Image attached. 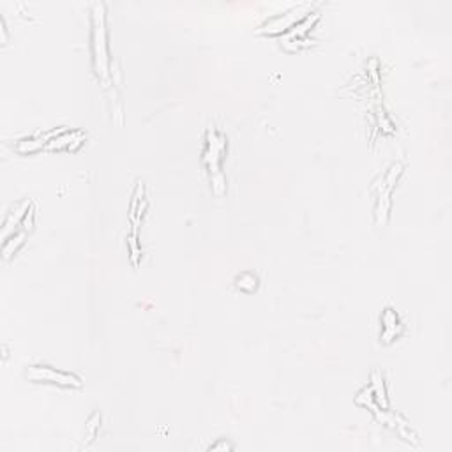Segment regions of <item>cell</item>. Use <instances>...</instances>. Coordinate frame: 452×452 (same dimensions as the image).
Returning <instances> with one entry per match:
<instances>
[{
    "label": "cell",
    "mask_w": 452,
    "mask_h": 452,
    "mask_svg": "<svg viewBox=\"0 0 452 452\" xmlns=\"http://www.w3.org/2000/svg\"><path fill=\"white\" fill-rule=\"evenodd\" d=\"M94 25V57H96V69L98 75H108V46H106L105 29V6L94 4L92 13Z\"/></svg>",
    "instance_id": "1"
},
{
    "label": "cell",
    "mask_w": 452,
    "mask_h": 452,
    "mask_svg": "<svg viewBox=\"0 0 452 452\" xmlns=\"http://www.w3.org/2000/svg\"><path fill=\"white\" fill-rule=\"evenodd\" d=\"M302 16H304V11H300V9L296 8L292 13H286V15H283L281 18H276L270 23H267V25L263 27V30L269 32V34H277V32H281V30L290 29L293 23L302 20Z\"/></svg>",
    "instance_id": "3"
},
{
    "label": "cell",
    "mask_w": 452,
    "mask_h": 452,
    "mask_svg": "<svg viewBox=\"0 0 452 452\" xmlns=\"http://www.w3.org/2000/svg\"><path fill=\"white\" fill-rule=\"evenodd\" d=\"M27 377L36 381H52L64 387H82V380L76 374L57 371L50 366H32L27 371Z\"/></svg>",
    "instance_id": "2"
},
{
    "label": "cell",
    "mask_w": 452,
    "mask_h": 452,
    "mask_svg": "<svg viewBox=\"0 0 452 452\" xmlns=\"http://www.w3.org/2000/svg\"><path fill=\"white\" fill-rule=\"evenodd\" d=\"M235 283L240 290H244V292H253V290H256L258 286V277L251 272H244L240 274V276H237Z\"/></svg>",
    "instance_id": "4"
}]
</instances>
